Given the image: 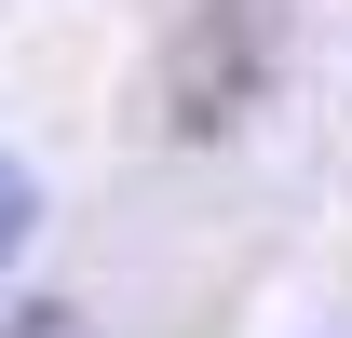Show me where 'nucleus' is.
Masks as SVG:
<instances>
[{
    "instance_id": "nucleus-1",
    "label": "nucleus",
    "mask_w": 352,
    "mask_h": 338,
    "mask_svg": "<svg viewBox=\"0 0 352 338\" xmlns=\"http://www.w3.org/2000/svg\"><path fill=\"white\" fill-rule=\"evenodd\" d=\"M28 230H41V190H28V163H0V257L28 244Z\"/></svg>"
},
{
    "instance_id": "nucleus-2",
    "label": "nucleus",
    "mask_w": 352,
    "mask_h": 338,
    "mask_svg": "<svg viewBox=\"0 0 352 338\" xmlns=\"http://www.w3.org/2000/svg\"><path fill=\"white\" fill-rule=\"evenodd\" d=\"M0 338H82V311H14Z\"/></svg>"
}]
</instances>
